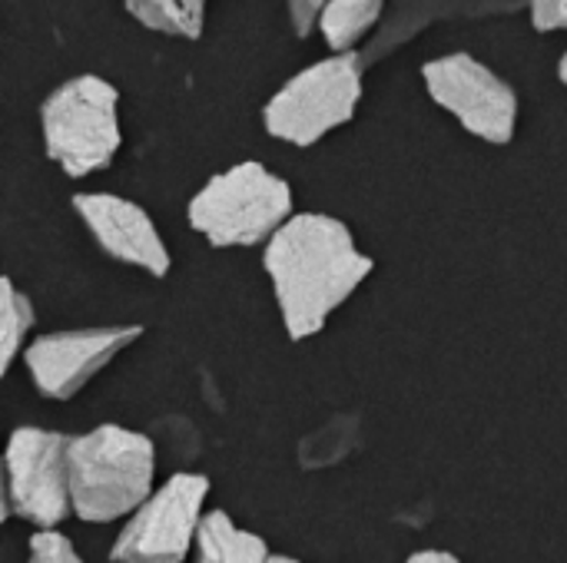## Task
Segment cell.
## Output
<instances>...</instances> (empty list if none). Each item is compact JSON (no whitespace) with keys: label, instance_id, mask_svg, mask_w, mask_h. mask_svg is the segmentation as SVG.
<instances>
[{"label":"cell","instance_id":"6da1fadb","mask_svg":"<svg viewBox=\"0 0 567 563\" xmlns=\"http://www.w3.org/2000/svg\"><path fill=\"white\" fill-rule=\"evenodd\" d=\"M262 269L272 282L286 335L302 342L372 275L375 262L359 252L346 222L322 212L292 216L269 242Z\"/></svg>","mask_w":567,"mask_h":563},{"label":"cell","instance_id":"7a4b0ae2","mask_svg":"<svg viewBox=\"0 0 567 563\" xmlns=\"http://www.w3.org/2000/svg\"><path fill=\"white\" fill-rule=\"evenodd\" d=\"M70 508L80 521L106 524L136 511L153 494V441L120 425H100L66 448Z\"/></svg>","mask_w":567,"mask_h":563},{"label":"cell","instance_id":"3957f363","mask_svg":"<svg viewBox=\"0 0 567 563\" xmlns=\"http://www.w3.org/2000/svg\"><path fill=\"white\" fill-rule=\"evenodd\" d=\"M189 226L216 249L269 242L292 219V189L262 163H239L213 176L186 209Z\"/></svg>","mask_w":567,"mask_h":563},{"label":"cell","instance_id":"277c9868","mask_svg":"<svg viewBox=\"0 0 567 563\" xmlns=\"http://www.w3.org/2000/svg\"><path fill=\"white\" fill-rule=\"evenodd\" d=\"M120 93L96 73H80L56 86L40 106L47 156L73 179L106 169L123 143Z\"/></svg>","mask_w":567,"mask_h":563},{"label":"cell","instance_id":"5b68a950","mask_svg":"<svg viewBox=\"0 0 567 563\" xmlns=\"http://www.w3.org/2000/svg\"><path fill=\"white\" fill-rule=\"evenodd\" d=\"M362 103V56L332 53L292 80H286L262 110V126L269 136L312 146L332 129L346 126Z\"/></svg>","mask_w":567,"mask_h":563},{"label":"cell","instance_id":"8992f818","mask_svg":"<svg viewBox=\"0 0 567 563\" xmlns=\"http://www.w3.org/2000/svg\"><path fill=\"white\" fill-rule=\"evenodd\" d=\"M429 96L472 136L505 146L518 126V93L472 53H449L422 66Z\"/></svg>","mask_w":567,"mask_h":563},{"label":"cell","instance_id":"52a82bcc","mask_svg":"<svg viewBox=\"0 0 567 563\" xmlns=\"http://www.w3.org/2000/svg\"><path fill=\"white\" fill-rule=\"evenodd\" d=\"M209 478L173 475L156 494H150L120 531L110 561L113 563H183L196 528L203 521V501Z\"/></svg>","mask_w":567,"mask_h":563},{"label":"cell","instance_id":"ba28073f","mask_svg":"<svg viewBox=\"0 0 567 563\" xmlns=\"http://www.w3.org/2000/svg\"><path fill=\"white\" fill-rule=\"evenodd\" d=\"M70 438L43 428H17L10 435L3 471L10 514L53 531L70 508V468H66Z\"/></svg>","mask_w":567,"mask_h":563},{"label":"cell","instance_id":"9c48e42d","mask_svg":"<svg viewBox=\"0 0 567 563\" xmlns=\"http://www.w3.org/2000/svg\"><path fill=\"white\" fill-rule=\"evenodd\" d=\"M143 335L140 325L123 329H80V332H53L37 338L27 348V368L33 385L56 402L73 398L96 372H103L123 348H130Z\"/></svg>","mask_w":567,"mask_h":563},{"label":"cell","instance_id":"30bf717a","mask_svg":"<svg viewBox=\"0 0 567 563\" xmlns=\"http://www.w3.org/2000/svg\"><path fill=\"white\" fill-rule=\"evenodd\" d=\"M73 209L106 256L146 269L159 279L169 272V252L143 206L110 192H83L73 196Z\"/></svg>","mask_w":567,"mask_h":563},{"label":"cell","instance_id":"8fae6325","mask_svg":"<svg viewBox=\"0 0 567 563\" xmlns=\"http://www.w3.org/2000/svg\"><path fill=\"white\" fill-rule=\"evenodd\" d=\"M196 563H269V548L223 511H209L196 528Z\"/></svg>","mask_w":567,"mask_h":563},{"label":"cell","instance_id":"7c38bea8","mask_svg":"<svg viewBox=\"0 0 567 563\" xmlns=\"http://www.w3.org/2000/svg\"><path fill=\"white\" fill-rule=\"evenodd\" d=\"M385 13V0H329L319 13V33L332 53H352Z\"/></svg>","mask_w":567,"mask_h":563},{"label":"cell","instance_id":"4fadbf2b","mask_svg":"<svg viewBox=\"0 0 567 563\" xmlns=\"http://www.w3.org/2000/svg\"><path fill=\"white\" fill-rule=\"evenodd\" d=\"M123 7L143 27L183 40H199L206 27V0H123Z\"/></svg>","mask_w":567,"mask_h":563},{"label":"cell","instance_id":"5bb4252c","mask_svg":"<svg viewBox=\"0 0 567 563\" xmlns=\"http://www.w3.org/2000/svg\"><path fill=\"white\" fill-rule=\"evenodd\" d=\"M33 325V305L30 299L13 289L10 279L0 275V378L7 375L10 362L23 348V338Z\"/></svg>","mask_w":567,"mask_h":563},{"label":"cell","instance_id":"9a60e30c","mask_svg":"<svg viewBox=\"0 0 567 563\" xmlns=\"http://www.w3.org/2000/svg\"><path fill=\"white\" fill-rule=\"evenodd\" d=\"M27 563H83L80 554L73 551V544L63 534L53 531H40L30 538V557Z\"/></svg>","mask_w":567,"mask_h":563},{"label":"cell","instance_id":"2e32d148","mask_svg":"<svg viewBox=\"0 0 567 563\" xmlns=\"http://www.w3.org/2000/svg\"><path fill=\"white\" fill-rule=\"evenodd\" d=\"M528 10H532V27L538 33L567 30V0H528Z\"/></svg>","mask_w":567,"mask_h":563},{"label":"cell","instance_id":"e0dca14e","mask_svg":"<svg viewBox=\"0 0 567 563\" xmlns=\"http://www.w3.org/2000/svg\"><path fill=\"white\" fill-rule=\"evenodd\" d=\"M329 0H286V10H289V23H292V33L296 37H309L319 23V13Z\"/></svg>","mask_w":567,"mask_h":563},{"label":"cell","instance_id":"ac0fdd59","mask_svg":"<svg viewBox=\"0 0 567 563\" xmlns=\"http://www.w3.org/2000/svg\"><path fill=\"white\" fill-rule=\"evenodd\" d=\"M405 563H462L455 554H449V551H419V554H412Z\"/></svg>","mask_w":567,"mask_h":563},{"label":"cell","instance_id":"d6986e66","mask_svg":"<svg viewBox=\"0 0 567 563\" xmlns=\"http://www.w3.org/2000/svg\"><path fill=\"white\" fill-rule=\"evenodd\" d=\"M10 518V494H7V471H3V458H0V524Z\"/></svg>","mask_w":567,"mask_h":563},{"label":"cell","instance_id":"ffe728a7","mask_svg":"<svg viewBox=\"0 0 567 563\" xmlns=\"http://www.w3.org/2000/svg\"><path fill=\"white\" fill-rule=\"evenodd\" d=\"M558 80L567 86V50H565V56H561V63H558Z\"/></svg>","mask_w":567,"mask_h":563},{"label":"cell","instance_id":"44dd1931","mask_svg":"<svg viewBox=\"0 0 567 563\" xmlns=\"http://www.w3.org/2000/svg\"><path fill=\"white\" fill-rule=\"evenodd\" d=\"M269 563H299V561H292V557H279V554L272 557V554H269Z\"/></svg>","mask_w":567,"mask_h":563}]
</instances>
